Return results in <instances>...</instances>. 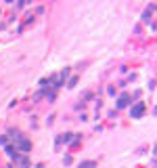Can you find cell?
I'll return each mask as SVG.
<instances>
[{
    "label": "cell",
    "mask_w": 157,
    "mask_h": 168,
    "mask_svg": "<svg viewBox=\"0 0 157 168\" xmlns=\"http://www.w3.org/2000/svg\"><path fill=\"white\" fill-rule=\"evenodd\" d=\"M128 103H130V97H128V95H121L120 101H117V107H126Z\"/></svg>",
    "instance_id": "7a4b0ae2"
},
{
    "label": "cell",
    "mask_w": 157,
    "mask_h": 168,
    "mask_svg": "<svg viewBox=\"0 0 157 168\" xmlns=\"http://www.w3.org/2000/svg\"><path fill=\"white\" fill-rule=\"evenodd\" d=\"M143 114H145V103H143V101H138V103L130 109V116H132V118H140Z\"/></svg>",
    "instance_id": "6da1fadb"
},
{
    "label": "cell",
    "mask_w": 157,
    "mask_h": 168,
    "mask_svg": "<svg viewBox=\"0 0 157 168\" xmlns=\"http://www.w3.org/2000/svg\"><path fill=\"white\" fill-rule=\"evenodd\" d=\"M75 82H78V78H75V76H73L71 80H69V84H67V86H69V88H73V86H75Z\"/></svg>",
    "instance_id": "277c9868"
},
{
    "label": "cell",
    "mask_w": 157,
    "mask_h": 168,
    "mask_svg": "<svg viewBox=\"0 0 157 168\" xmlns=\"http://www.w3.org/2000/svg\"><path fill=\"white\" fill-rule=\"evenodd\" d=\"M97 166V162H82L80 164V168H94Z\"/></svg>",
    "instance_id": "3957f363"
}]
</instances>
